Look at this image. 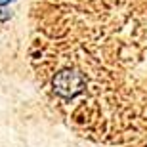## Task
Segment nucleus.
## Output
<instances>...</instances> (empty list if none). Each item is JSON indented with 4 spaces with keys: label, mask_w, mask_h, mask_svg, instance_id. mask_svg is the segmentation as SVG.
I'll use <instances>...</instances> for the list:
<instances>
[{
    "label": "nucleus",
    "mask_w": 147,
    "mask_h": 147,
    "mask_svg": "<svg viewBox=\"0 0 147 147\" xmlns=\"http://www.w3.org/2000/svg\"><path fill=\"white\" fill-rule=\"evenodd\" d=\"M54 90L55 94H59L61 98H75L78 94L86 88V80L82 78L80 73H75V71H61L54 76Z\"/></svg>",
    "instance_id": "f257e3e1"
},
{
    "label": "nucleus",
    "mask_w": 147,
    "mask_h": 147,
    "mask_svg": "<svg viewBox=\"0 0 147 147\" xmlns=\"http://www.w3.org/2000/svg\"><path fill=\"white\" fill-rule=\"evenodd\" d=\"M8 2H11V0H0V6H4V4H8Z\"/></svg>",
    "instance_id": "f03ea898"
}]
</instances>
